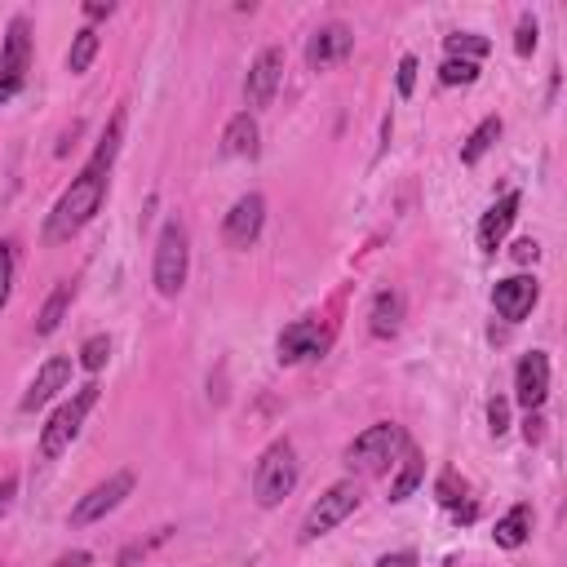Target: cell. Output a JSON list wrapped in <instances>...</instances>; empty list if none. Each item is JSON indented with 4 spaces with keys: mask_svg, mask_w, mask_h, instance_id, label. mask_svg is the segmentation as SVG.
Segmentation results:
<instances>
[{
    "mask_svg": "<svg viewBox=\"0 0 567 567\" xmlns=\"http://www.w3.org/2000/svg\"><path fill=\"white\" fill-rule=\"evenodd\" d=\"M120 128H124V115H115L97 142V151L84 159V168L71 177V186L62 190V199L53 204L49 221H44V235L58 244V239H71L75 230H84L93 221V213L102 208L106 199V182H111V164H115V151H120Z\"/></svg>",
    "mask_w": 567,
    "mask_h": 567,
    "instance_id": "obj_1",
    "label": "cell"
},
{
    "mask_svg": "<svg viewBox=\"0 0 567 567\" xmlns=\"http://www.w3.org/2000/svg\"><path fill=\"white\" fill-rule=\"evenodd\" d=\"M186 270H190V235H186L182 217H168L159 226V239H155V266H151L155 292L159 297H177L186 288Z\"/></svg>",
    "mask_w": 567,
    "mask_h": 567,
    "instance_id": "obj_2",
    "label": "cell"
},
{
    "mask_svg": "<svg viewBox=\"0 0 567 567\" xmlns=\"http://www.w3.org/2000/svg\"><path fill=\"white\" fill-rule=\"evenodd\" d=\"M403 447H408L403 425H394V421H372L368 430H359V434L346 443V465H350L354 474H381V470H390V461H394Z\"/></svg>",
    "mask_w": 567,
    "mask_h": 567,
    "instance_id": "obj_3",
    "label": "cell"
},
{
    "mask_svg": "<svg viewBox=\"0 0 567 567\" xmlns=\"http://www.w3.org/2000/svg\"><path fill=\"white\" fill-rule=\"evenodd\" d=\"M297 487V452L288 439H275L261 456H257V470H252V496L257 505H279L288 492Z\"/></svg>",
    "mask_w": 567,
    "mask_h": 567,
    "instance_id": "obj_4",
    "label": "cell"
},
{
    "mask_svg": "<svg viewBox=\"0 0 567 567\" xmlns=\"http://www.w3.org/2000/svg\"><path fill=\"white\" fill-rule=\"evenodd\" d=\"M93 403H97V381H84V385L49 416V425L40 430V456H44V461L62 456V452L75 443V434H80V425H84V416H89Z\"/></svg>",
    "mask_w": 567,
    "mask_h": 567,
    "instance_id": "obj_5",
    "label": "cell"
},
{
    "mask_svg": "<svg viewBox=\"0 0 567 567\" xmlns=\"http://www.w3.org/2000/svg\"><path fill=\"white\" fill-rule=\"evenodd\" d=\"M359 509V483H332L315 505H310V514L301 518V540H319V536H328L337 523H346L350 514Z\"/></svg>",
    "mask_w": 567,
    "mask_h": 567,
    "instance_id": "obj_6",
    "label": "cell"
},
{
    "mask_svg": "<svg viewBox=\"0 0 567 567\" xmlns=\"http://www.w3.org/2000/svg\"><path fill=\"white\" fill-rule=\"evenodd\" d=\"M128 492H133V470H115L111 478H102L97 487H89V492L75 501V509H71V527H89V523L106 518Z\"/></svg>",
    "mask_w": 567,
    "mask_h": 567,
    "instance_id": "obj_7",
    "label": "cell"
},
{
    "mask_svg": "<svg viewBox=\"0 0 567 567\" xmlns=\"http://www.w3.org/2000/svg\"><path fill=\"white\" fill-rule=\"evenodd\" d=\"M328 346H332V332L319 319H292L279 332L275 350H279V363H301V359H319Z\"/></svg>",
    "mask_w": 567,
    "mask_h": 567,
    "instance_id": "obj_8",
    "label": "cell"
},
{
    "mask_svg": "<svg viewBox=\"0 0 567 567\" xmlns=\"http://www.w3.org/2000/svg\"><path fill=\"white\" fill-rule=\"evenodd\" d=\"M261 226H266V199H261L257 190H248V195H239V199L230 204V213H226V221H221V239H226L230 248H248V244H257Z\"/></svg>",
    "mask_w": 567,
    "mask_h": 567,
    "instance_id": "obj_9",
    "label": "cell"
},
{
    "mask_svg": "<svg viewBox=\"0 0 567 567\" xmlns=\"http://www.w3.org/2000/svg\"><path fill=\"white\" fill-rule=\"evenodd\" d=\"M279 80H284V49L270 44V49H261V53L252 58V66H248V80H244V97H248V106H252V111L270 106Z\"/></svg>",
    "mask_w": 567,
    "mask_h": 567,
    "instance_id": "obj_10",
    "label": "cell"
},
{
    "mask_svg": "<svg viewBox=\"0 0 567 567\" xmlns=\"http://www.w3.org/2000/svg\"><path fill=\"white\" fill-rule=\"evenodd\" d=\"M514 399L527 412L545 408V399H549V354L545 350H532V354L518 359V368H514Z\"/></svg>",
    "mask_w": 567,
    "mask_h": 567,
    "instance_id": "obj_11",
    "label": "cell"
},
{
    "mask_svg": "<svg viewBox=\"0 0 567 567\" xmlns=\"http://www.w3.org/2000/svg\"><path fill=\"white\" fill-rule=\"evenodd\" d=\"M350 49H354V31L346 22H323L306 40V62H310V71H328L341 58H350Z\"/></svg>",
    "mask_w": 567,
    "mask_h": 567,
    "instance_id": "obj_12",
    "label": "cell"
},
{
    "mask_svg": "<svg viewBox=\"0 0 567 567\" xmlns=\"http://www.w3.org/2000/svg\"><path fill=\"white\" fill-rule=\"evenodd\" d=\"M536 301H540V284L532 275H509V279H496V288H492V306L505 323L527 319Z\"/></svg>",
    "mask_w": 567,
    "mask_h": 567,
    "instance_id": "obj_13",
    "label": "cell"
},
{
    "mask_svg": "<svg viewBox=\"0 0 567 567\" xmlns=\"http://www.w3.org/2000/svg\"><path fill=\"white\" fill-rule=\"evenodd\" d=\"M66 381H71V359L66 354H49L44 363H40V372L31 377V385H27V394H22V412H35V408H44L58 390H66Z\"/></svg>",
    "mask_w": 567,
    "mask_h": 567,
    "instance_id": "obj_14",
    "label": "cell"
},
{
    "mask_svg": "<svg viewBox=\"0 0 567 567\" xmlns=\"http://www.w3.org/2000/svg\"><path fill=\"white\" fill-rule=\"evenodd\" d=\"M27 66H31V27L27 18H9V31H4V49H0V75L13 80V84H27Z\"/></svg>",
    "mask_w": 567,
    "mask_h": 567,
    "instance_id": "obj_15",
    "label": "cell"
},
{
    "mask_svg": "<svg viewBox=\"0 0 567 567\" xmlns=\"http://www.w3.org/2000/svg\"><path fill=\"white\" fill-rule=\"evenodd\" d=\"M518 204H523V195H518V190H505V195L483 213V221H478V248H483V252H496V248H501V239L509 235V226H514V217H518Z\"/></svg>",
    "mask_w": 567,
    "mask_h": 567,
    "instance_id": "obj_16",
    "label": "cell"
},
{
    "mask_svg": "<svg viewBox=\"0 0 567 567\" xmlns=\"http://www.w3.org/2000/svg\"><path fill=\"white\" fill-rule=\"evenodd\" d=\"M257 151H261L257 120H252L248 111L230 115V120H226V128H221V155H230V159H252Z\"/></svg>",
    "mask_w": 567,
    "mask_h": 567,
    "instance_id": "obj_17",
    "label": "cell"
},
{
    "mask_svg": "<svg viewBox=\"0 0 567 567\" xmlns=\"http://www.w3.org/2000/svg\"><path fill=\"white\" fill-rule=\"evenodd\" d=\"M399 323H403V297H399L394 288H381V292L372 297V310H368V332L385 341V337L399 332Z\"/></svg>",
    "mask_w": 567,
    "mask_h": 567,
    "instance_id": "obj_18",
    "label": "cell"
},
{
    "mask_svg": "<svg viewBox=\"0 0 567 567\" xmlns=\"http://www.w3.org/2000/svg\"><path fill=\"white\" fill-rule=\"evenodd\" d=\"M66 306H71V284H58V288L44 297L40 315H35V337H53L58 323L66 319Z\"/></svg>",
    "mask_w": 567,
    "mask_h": 567,
    "instance_id": "obj_19",
    "label": "cell"
},
{
    "mask_svg": "<svg viewBox=\"0 0 567 567\" xmlns=\"http://www.w3.org/2000/svg\"><path fill=\"white\" fill-rule=\"evenodd\" d=\"M527 532H532V505H514V509L496 523V532H492V536H496V545H501V549H518V545L527 540Z\"/></svg>",
    "mask_w": 567,
    "mask_h": 567,
    "instance_id": "obj_20",
    "label": "cell"
},
{
    "mask_svg": "<svg viewBox=\"0 0 567 567\" xmlns=\"http://www.w3.org/2000/svg\"><path fill=\"white\" fill-rule=\"evenodd\" d=\"M97 31L93 27H80L75 35H71V49H66V71L71 75H84L89 66H93V58H97Z\"/></svg>",
    "mask_w": 567,
    "mask_h": 567,
    "instance_id": "obj_21",
    "label": "cell"
},
{
    "mask_svg": "<svg viewBox=\"0 0 567 567\" xmlns=\"http://www.w3.org/2000/svg\"><path fill=\"white\" fill-rule=\"evenodd\" d=\"M496 137H501V115H487V120L465 137V146H461V164H478V159L492 151Z\"/></svg>",
    "mask_w": 567,
    "mask_h": 567,
    "instance_id": "obj_22",
    "label": "cell"
},
{
    "mask_svg": "<svg viewBox=\"0 0 567 567\" xmlns=\"http://www.w3.org/2000/svg\"><path fill=\"white\" fill-rule=\"evenodd\" d=\"M421 478H425V461H421L412 447H403V470H399V478L390 483V501H394V505L408 501V496L421 487Z\"/></svg>",
    "mask_w": 567,
    "mask_h": 567,
    "instance_id": "obj_23",
    "label": "cell"
},
{
    "mask_svg": "<svg viewBox=\"0 0 567 567\" xmlns=\"http://www.w3.org/2000/svg\"><path fill=\"white\" fill-rule=\"evenodd\" d=\"M443 49H447V58L478 62V58L492 49V40H487V35H478V31H452V35H443Z\"/></svg>",
    "mask_w": 567,
    "mask_h": 567,
    "instance_id": "obj_24",
    "label": "cell"
},
{
    "mask_svg": "<svg viewBox=\"0 0 567 567\" xmlns=\"http://www.w3.org/2000/svg\"><path fill=\"white\" fill-rule=\"evenodd\" d=\"M106 359H111V337H106V332H93V337L80 346V368H84V372H102Z\"/></svg>",
    "mask_w": 567,
    "mask_h": 567,
    "instance_id": "obj_25",
    "label": "cell"
},
{
    "mask_svg": "<svg viewBox=\"0 0 567 567\" xmlns=\"http://www.w3.org/2000/svg\"><path fill=\"white\" fill-rule=\"evenodd\" d=\"M474 80H478V62L443 58V66H439V84H474Z\"/></svg>",
    "mask_w": 567,
    "mask_h": 567,
    "instance_id": "obj_26",
    "label": "cell"
},
{
    "mask_svg": "<svg viewBox=\"0 0 567 567\" xmlns=\"http://www.w3.org/2000/svg\"><path fill=\"white\" fill-rule=\"evenodd\" d=\"M536 35H540L536 18H532V13H523V18H518V31H514V49H518V58H532V49H536Z\"/></svg>",
    "mask_w": 567,
    "mask_h": 567,
    "instance_id": "obj_27",
    "label": "cell"
},
{
    "mask_svg": "<svg viewBox=\"0 0 567 567\" xmlns=\"http://www.w3.org/2000/svg\"><path fill=\"white\" fill-rule=\"evenodd\" d=\"M168 536H173V527H159V532H155V536H151V540H137V545H128V549H124V554H120V567H133V563H137V558H146V554H151V549H155V545H164V540H168Z\"/></svg>",
    "mask_w": 567,
    "mask_h": 567,
    "instance_id": "obj_28",
    "label": "cell"
},
{
    "mask_svg": "<svg viewBox=\"0 0 567 567\" xmlns=\"http://www.w3.org/2000/svg\"><path fill=\"white\" fill-rule=\"evenodd\" d=\"M9 292H13V244L4 239L0 244V310L9 306Z\"/></svg>",
    "mask_w": 567,
    "mask_h": 567,
    "instance_id": "obj_29",
    "label": "cell"
},
{
    "mask_svg": "<svg viewBox=\"0 0 567 567\" xmlns=\"http://www.w3.org/2000/svg\"><path fill=\"white\" fill-rule=\"evenodd\" d=\"M394 89H399V97H412V89H416V58H412V53H403V58H399Z\"/></svg>",
    "mask_w": 567,
    "mask_h": 567,
    "instance_id": "obj_30",
    "label": "cell"
},
{
    "mask_svg": "<svg viewBox=\"0 0 567 567\" xmlns=\"http://www.w3.org/2000/svg\"><path fill=\"white\" fill-rule=\"evenodd\" d=\"M487 430H492L496 439L509 430V403H505V399H492V403H487Z\"/></svg>",
    "mask_w": 567,
    "mask_h": 567,
    "instance_id": "obj_31",
    "label": "cell"
},
{
    "mask_svg": "<svg viewBox=\"0 0 567 567\" xmlns=\"http://www.w3.org/2000/svg\"><path fill=\"white\" fill-rule=\"evenodd\" d=\"M536 257H540V244H536V239H518V244H514V261L527 266V261H536Z\"/></svg>",
    "mask_w": 567,
    "mask_h": 567,
    "instance_id": "obj_32",
    "label": "cell"
},
{
    "mask_svg": "<svg viewBox=\"0 0 567 567\" xmlns=\"http://www.w3.org/2000/svg\"><path fill=\"white\" fill-rule=\"evenodd\" d=\"M89 563H93V554H89V549H71V554L53 558V567H89Z\"/></svg>",
    "mask_w": 567,
    "mask_h": 567,
    "instance_id": "obj_33",
    "label": "cell"
},
{
    "mask_svg": "<svg viewBox=\"0 0 567 567\" xmlns=\"http://www.w3.org/2000/svg\"><path fill=\"white\" fill-rule=\"evenodd\" d=\"M111 13H115V4H111V0H89V4H84V18H89V22L111 18Z\"/></svg>",
    "mask_w": 567,
    "mask_h": 567,
    "instance_id": "obj_34",
    "label": "cell"
},
{
    "mask_svg": "<svg viewBox=\"0 0 567 567\" xmlns=\"http://www.w3.org/2000/svg\"><path fill=\"white\" fill-rule=\"evenodd\" d=\"M540 425H545V421H540V412H527V421H523V434H527V443H540V434H545Z\"/></svg>",
    "mask_w": 567,
    "mask_h": 567,
    "instance_id": "obj_35",
    "label": "cell"
},
{
    "mask_svg": "<svg viewBox=\"0 0 567 567\" xmlns=\"http://www.w3.org/2000/svg\"><path fill=\"white\" fill-rule=\"evenodd\" d=\"M13 492H18V478H0V514L13 505Z\"/></svg>",
    "mask_w": 567,
    "mask_h": 567,
    "instance_id": "obj_36",
    "label": "cell"
},
{
    "mask_svg": "<svg viewBox=\"0 0 567 567\" xmlns=\"http://www.w3.org/2000/svg\"><path fill=\"white\" fill-rule=\"evenodd\" d=\"M377 567H412V554H385Z\"/></svg>",
    "mask_w": 567,
    "mask_h": 567,
    "instance_id": "obj_37",
    "label": "cell"
}]
</instances>
